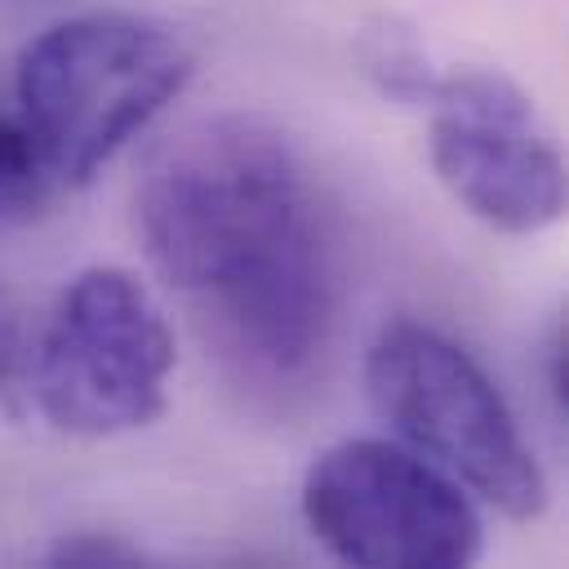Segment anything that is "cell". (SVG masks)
<instances>
[{
    "label": "cell",
    "instance_id": "6da1fadb",
    "mask_svg": "<svg viewBox=\"0 0 569 569\" xmlns=\"http://www.w3.org/2000/svg\"><path fill=\"white\" fill-rule=\"evenodd\" d=\"M138 240L222 369L298 387L333 325V271L289 138L244 111L169 133L133 187Z\"/></svg>",
    "mask_w": 569,
    "mask_h": 569
},
{
    "label": "cell",
    "instance_id": "52a82bcc",
    "mask_svg": "<svg viewBox=\"0 0 569 569\" xmlns=\"http://www.w3.org/2000/svg\"><path fill=\"white\" fill-rule=\"evenodd\" d=\"M53 191L58 178L44 164L18 107H0V227H18L36 218Z\"/></svg>",
    "mask_w": 569,
    "mask_h": 569
},
{
    "label": "cell",
    "instance_id": "277c9868",
    "mask_svg": "<svg viewBox=\"0 0 569 569\" xmlns=\"http://www.w3.org/2000/svg\"><path fill=\"white\" fill-rule=\"evenodd\" d=\"M173 333L156 293L124 267H84L27 347V378L49 427L84 440L151 427L169 405Z\"/></svg>",
    "mask_w": 569,
    "mask_h": 569
},
{
    "label": "cell",
    "instance_id": "3957f363",
    "mask_svg": "<svg viewBox=\"0 0 569 569\" xmlns=\"http://www.w3.org/2000/svg\"><path fill=\"white\" fill-rule=\"evenodd\" d=\"M373 413L507 520L547 507V476L485 365L427 320H387L365 356Z\"/></svg>",
    "mask_w": 569,
    "mask_h": 569
},
{
    "label": "cell",
    "instance_id": "ba28073f",
    "mask_svg": "<svg viewBox=\"0 0 569 569\" xmlns=\"http://www.w3.org/2000/svg\"><path fill=\"white\" fill-rule=\"evenodd\" d=\"M360 58H365V71L378 80V89L391 93L396 102H427V93L440 76L431 67L427 44L413 36V27H400V22L373 27L360 44Z\"/></svg>",
    "mask_w": 569,
    "mask_h": 569
},
{
    "label": "cell",
    "instance_id": "9c48e42d",
    "mask_svg": "<svg viewBox=\"0 0 569 569\" xmlns=\"http://www.w3.org/2000/svg\"><path fill=\"white\" fill-rule=\"evenodd\" d=\"M142 560L147 556L116 533H71L49 551V565H71V569H102V565L116 569V565H142Z\"/></svg>",
    "mask_w": 569,
    "mask_h": 569
},
{
    "label": "cell",
    "instance_id": "8992f818",
    "mask_svg": "<svg viewBox=\"0 0 569 569\" xmlns=\"http://www.w3.org/2000/svg\"><path fill=\"white\" fill-rule=\"evenodd\" d=\"M427 156L440 187L502 236H538L565 213V156L533 98L493 67L436 76L427 93Z\"/></svg>",
    "mask_w": 569,
    "mask_h": 569
},
{
    "label": "cell",
    "instance_id": "30bf717a",
    "mask_svg": "<svg viewBox=\"0 0 569 569\" xmlns=\"http://www.w3.org/2000/svg\"><path fill=\"white\" fill-rule=\"evenodd\" d=\"M27 365V325H22V302L9 284H0V391L22 373Z\"/></svg>",
    "mask_w": 569,
    "mask_h": 569
},
{
    "label": "cell",
    "instance_id": "5b68a950",
    "mask_svg": "<svg viewBox=\"0 0 569 569\" xmlns=\"http://www.w3.org/2000/svg\"><path fill=\"white\" fill-rule=\"evenodd\" d=\"M302 520L342 565L462 569L485 547L476 498L387 436H347L302 476Z\"/></svg>",
    "mask_w": 569,
    "mask_h": 569
},
{
    "label": "cell",
    "instance_id": "7a4b0ae2",
    "mask_svg": "<svg viewBox=\"0 0 569 569\" xmlns=\"http://www.w3.org/2000/svg\"><path fill=\"white\" fill-rule=\"evenodd\" d=\"M196 76L178 27L147 13H76L22 44L13 107L58 187H84Z\"/></svg>",
    "mask_w": 569,
    "mask_h": 569
}]
</instances>
